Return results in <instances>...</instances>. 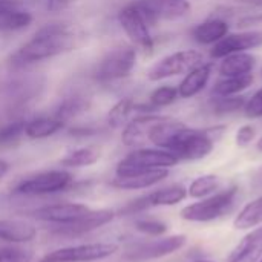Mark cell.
<instances>
[{"mask_svg":"<svg viewBox=\"0 0 262 262\" xmlns=\"http://www.w3.org/2000/svg\"><path fill=\"white\" fill-rule=\"evenodd\" d=\"M117 252L118 246L111 243L81 244L54 250L45 255L38 262H94L106 259Z\"/></svg>","mask_w":262,"mask_h":262,"instance_id":"obj_9","label":"cell"},{"mask_svg":"<svg viewBox=\"0 0 262 262\" xmlns=\"http://www.w3.org/2000/svg\"><path fill=\"white\" fill-rule=\"evenodd\" d=\"M37 229L21 220H0V241L25 244L35 238Z\"/></svg>","mask_w":262,"mask_h":262,"instance_id":"obj_19","label":"cell"},{"mask_svg":"<svg viewBox=\"0 0 262 262\" xmlns=\"http://www.w3.org/2000/svg\"><path fill=\"white\" fill-rule=\"evenodd\" d=\"M180 160L164 149H147L138 147L129 152L117 166L115 177H127L134 173H141L154 169H169L173 167Z\"/></svg>","mask_w":262,"mask_h":262,"instance_id":"obj_3","label":"cell"},{"mask_svg":"<svg viewBox=\"0 0 262 262\" xmlns=\"http://www.w3.org/2000/svg\"><path fill=\"white\" fill-rule=\"evenodd\" d=\"M117 18L132 46L147 54L154 51L155 41L150 34V26L147 25V21L138 11V8L134 5V2L123 6L118 11Z\"/></svg>","mask_w":262,"mask_h":262,"instance_id":"obj_7","label":"cell"},{"mask_svg":"<svg viewBox=\"0 0 262 262\" xmlns=\"http://www.w3.org/2000/svg\"><path fill=\"white\" fill-rule=\"evenodd\" d=\"M167 177H169L167 169H154V170H147L141 173L127 175V177H115L111 184L123 190H138V189L152 187L161 183L163 180H166Z\"/></svg>","mask_w":262,"mask_h":262,"instance_id":"obj_17","label":"cell"},{"mask_svg":"<svg viewBox=\"0 0 262 262\" xmlns=\"http://www.w3.org/2000/svg\"><path fill=\"white\" fill-rule=\"evenodd\" d=\"M135 107H137V101L132 98V97H123L120 98L107 112L106 115V121H107V126L112 127V129H120V127H124L129 120H130V115L132 114H137L135 112Z\"/></svg>","mask_w":262,"mask_h":262,"instance_id":"obj_25","label":"cell"},{"mask_svg":"<svg viewBox=\"0 0 262 262\" xmlns=\"http://www.w3.org/2000/svg\"><path fill=\"white\" fill-rule=\"evenodd\" d=\"M32 21V14L23 9L17 0H0V32L23 31Z\"/></svg>","mask_w":262,"mask_h":262,"instance_id":"obj_15","label":"cell"},{"mask_svg":"<svg viewBox=\"0 0 262 262\" xmlns=\"http://www.w3.org/2000/svg\"><path fill=\"white\" fill-rule=\"evenodd\" d=\"M236 195H238V189L230 187L200 203L186 206L180 212V215L183 220L192 221V223H209V221L218 220L233 207Z\"/></svg>","mask_w":262,"mask_h":262,"instance_id":"obj_4","label":"cell"},{"mask_svg":"<svg viewBox=\"0 0 262 262\" xmlns=\"http://www.w3.org/2000/svg\"><path fill=\"white\" fill-rule=\"evenodd\" d=\"M137 64V48L132 45H120L109 49L97 63L94 78L100 84H111L127 78Z\"/></svg>","mask_w":262,"mask_h":262,"instance_id":"obj_2","label":"cell"},{"mask_svg":"<svg viewBox=\"0 0 262 262\" xmlns=\"http://www.w3.org/2000/svg\"><path fill=\"white\" fill-rule=\"evenodd\" d=\"M262 23V8H256L255 11H249L244 12V15H241L236 21L238 28H250V26H256Z\"/></svg>","mask_w":262,"mask_h":262,"instance_id":"obj_36","label":"cell"},{"mask_svg":"<svg viewBox=\"0 0 262 262\" xmlns=\"http://www.w3.org/2000/svg\"><path fill=\"white\" fill-rule=\"evenodd\" d=\"M135 229L147 236H161L167 232V224H164L163 221H158V220L144 218V220L135 221Z\"/></svg>","mask_w":262,"mask_h":262,"instance_id":"obj_33","label":"cell"},{"mask_svg":"<svg viewBox=\"0 0 262 262\" xmlns=\"http://www.w3.org/2000/svg\"><path fill=\"white\" fill-rule=\"evenodd\" d=\"M258 262H262V259H259V261H258Z\"/></svg>","mask_w":262,"mask_h":262,"instance_id":"obj_43","label":"cell"},{"mask_svg":"<svg viewBox=\"0 0 262 262\" xmlns=\"http://www.w3.org/2000/svg\"><path fill=\"white\" fill-rule=\"evenodd\" d=\"M247 98L243 95H230V97H218L213 95L210 98V107L213 114L216 115H227L235 114L241 109H244Z\"/></svg>","mask_w":262,"mask_h":262,"instance_id":"obj_29","label":"cell"},{"mask_svg":"<svg viewBox=\"0 0 262 262\" xmlns=\"http://www.w3.org/2000/svg\"><path fill=\"white\" fill-rule=\"evenodd\" d=\"M77 35L68 23H48L41 26L9 58L11 66L25 68L38 61L51 60L77 46Z\"/></svg>","mask_w":262,"mask_h":262,"instance_id":"obj_1","label":"cell"},{"mask_svg":"<svg viewBox=\"0 0 262 262\" xmlns=\"http://www.w3.org/2000/svg\"><path fill=\"white\" fill-rule=\"evenodd\" d=\"M186 244L184 235H173L167 238H161L150 243L135 244L134 247L127 249L124 253V259L130 262H144L150 259H158L167 255H172L183 249Z\"/></svg>","mask_w":262,"mask_h":262,"instance_id":"obj_10","label":"cell"},{"mask_svg":"<svg viewBox=\"0 0 262 262\" xmlns=\"http://www.w3.org/2000/svg\"><path fill=\"white\" fill-rule=\"evenodd\" d=\"M32 253L21 247H0V262H31Z\"/></svg>","mask_w":262,"mask_h":262,"instance_id":"obj_34","label":"cell"},{"mask_svg":"<svg viewBox=\"0 0 262 262\" xmlns=\"http://www.w3.org/2000/svg\"><path fill=\"white\" fill-rule=\"evenodd\" d=\"M164 115H157V114H143V115H135L129 123L123 127L121 134V141L127 147H141L144 143H149V134L155 124H158Z\"/></svg>","mask_w":262,"mask_h":262,"instance_id":"obj_14","label":"cell"},{"mask_svg":"<svg viewBox=\"0 0 262 262\" xmlns=\"http://www.w3.org/2000/svg\"><path fill=\"white\" fill-rule=\"evenodd\" d=\"M89 210L91 209L84 204H77V203L61 204L60 203V204H49V206L38 207L31 212V216L38 221H45L51 224H68L86 215Z\"/></svg>","mask_w":262,"mask_h":262,"instance_id":"obj_13","label":"cell"},{"mask_svg":"<svg viewBox=\"0 0 262 262\" xmlns=\"http://www.w3.org/2000/svg\"><path fill=\"white\" fill-rule=\"evenodd\" d=\"M147 209H150V204H149L147 195H144L141 198H137V200L130 201L124 209H121V213L123 215H135V213L144 212Z\"/></svg>","mask_w":262,"mask_h":262,"instance_id":"obj_38","label":"cell"},{"mask_svg":"<svg viewBox=\"0 0 262 262\" xmlns=\"http://www.w3.org/2000/svg\"><path fill=\"white\" fill-rule=\"evenodd\" d=\"M177 100H178V89L175 86H169V84L157 88L149 95V103L155 111L167 107V106L173 104Z\"/></svg>","mask_w":262,"mask_h":262,"instance_id":"obj_31","label":"cell"},{"mask_svg":"<svg viewBox=\"0 0 262 262\" xmlns=\"http://www.w3.org/2000/svg\"><path fill=\"white\" fill-rule=\"evenodd\" d=\"M100 150L94 146H86V147H80L75 149L72 152H69L60 163L64 167H88L95 164L100 160Z\"/></svg>","mask_w":262,"mask_h":262,"instance_id":"obj_28","label":"cell"},{"mask_svg":"<svg viewBox=\"0 0 262 262\" xmlns=\"http://www.w3.org/2000/svg\"><path fill=\"white\" fill-rule=\"evenodd\" d=\"M64 127V123L58 118L49 117H37L26 121L25 126V137L29 140H45L55 134H58Z\"/></svg>","mask_w":262,"mask_h":262,"instance_id":"obj_23","label":"cell"},{"mask_svg":"<svg viewBox=\"0 0 262 262\" xmlns=\"http://www.w3.org/2000/svg\"><path fill=\"white\" fill-rule=\"evenodd\" d=\"M253 74L246 75H233V77H221L215 81L212 88V95L218 97H230V95H241L246 89L253 84Z\"/></svg>","mask_w":262,"mask_h":262,"instance_id":"obj_24","label":"cell"},{"mask_svg":"<svg viewBox=\"0 0 262 262\" xmlns=\"http://www.w3.org/2000/svg\"><path fill=\"white\" fill-rule=\"evenodd\" d=\"M8 170H9V164H8L6 161L0 160V178L5 177V175L8 173Z\"/></svg>","mask_w":262,"mask_h":262,"instance_id":"obj_40","label":"cell"},{"mask_svg":"<svg viewBox=\"0 0 262 262\" xmlns=\"http://www.w3.org/2000/svg\"><path fill=\"white\" fill-rule=\"evenodd\" d=\"M195 262H212V261H195Z\"/></svg>","mask_w":262,"mask_h":262,"instance_id":"obj_42","label":"cell"},{"mask_svg":"<svg viewBox=\"0 0 262 262\" xmlns=\"http://www.w3.org/2000/svg\"><path fill=\"white\" fill-rule=\"evenodd\" d=\"M115 218V212L109 209H100V210H89L86 215L80 216L75 221H71L68 224H55L54 233L60 236H80L89 232H94L106 224H109Z\"/></svg>","mask_w":262,"mask_h":262,"instance_id":"obj_12","label":"cell"},{"mask_svg":"<svg viewBox=\"0 0 262 262\" xmlns=\"http://www.w3.org/2000/svg\"><path fill=\"white\" fill-rule=\"evenodd\" d=\"M244 114L250 120L262 118V88L258 89L247 101L244 106Z\"/></svg>","mask_w":262,"mask_h":262,"instance_id":"obj_35","label":"cell"},{"mask_svg":"<svg viewBox=\"0 0 262 262\" xmlns=\"http://www.w3.org/2000/svg\"><path fill=\"white\" fill-rule=\"evenodd\" d=\"M204 55L196 49H184L169 54L160 58L147 69V78L150 81H161L177 75H186L192 69L203 64Z\"/></svg>","mask_w":262,"mask_h":262,"instance_id":"obj_5","label":"cell"},{"mask_svg":"<svg viewBox=\"0 0 262 262\" xmlns=\"http://www.w3.org/2000/svg\"><path fill=\"white\" fill-rule=\"evenodd\" d=\"M262 256V227L249 233L230 253L227 262H258Z\"/></svg>","mask_w":262,"mask_h":262,"instance_id":"obj_21","label":"cell"},{"mask_svg":"<svg viewBox=\"0 0 262 262\" xmlns=\"http://www.w3.org/2000/svg\"><path fill=\"white\" fill-rule=\"evenodd\" d=\"M259 224H262V196L244 206L233 221V226L238 230H249Z\"/></svg>","mask_w":262,"mask_h":262,"instance_id":"obj_27","label":"cell"},{"mask_svg":"<svg viewBox=\"0 0 262 262\" xmlns=\"http://www.w3.org/2000/svg\"><path fill=\"white\" fill-rule=\"evenodd\" d=\"M74 178L66 170H46L40 172L37 175H32L26 180H21L12 192L15 195H25V196H40V195H51L57 192H63L71 187Z\"/></svg>","mask_w":262,"mask_h":262,"instance_id":"obj_6","label":"cell"},{"mask_svg":"<svg viewBox=\"0 0 262 262\" xmlns=\"http://www.w3.org/2000/svg\"><path fill=\"white\" fill-rule=\"evenodd\" d=\"M91 107H92V100L86 94L74 92V94H69L68 97H64L57 104L52 117L58 118L60 121H63L66 124L69 120H74V118L86 114Z\"/></svg>","mask_w":262,"mask_h":262,"instance_id":"obj_18","label":"cell"},{"mask_svg":"<svg viewBox=\"0 0 262 262\" xmlns=\"http://www.w3.org/2000/svg\"><path fill=\"white\" fill-rule=\"evenodd\" d=\"M80 0H45V8L49 12H63Z\"/></svg>","mask_w":262,"mask_h":262,"instance_id":"obj_39","label":"cell"},{"mask_svg":"<svg viewBox=\"0 0 262 262\" xmlns=\"http://www.w3.org/2000/svg\"><path fill=\"white\" fill-rule=\"evenodd\" d=\"M255 135H256L255 127L250 126V124H246V126H243V127L238 129V132L235 135V141H236V144L239 147H247L255 140Z\"/></svg>","mask_w":262,"mask_h":262,"instance_id":"obj_37","label":"cell"},{"mask_svg":"<svg viewBox=\"0 0 262 262\" xmlns=\"http://www.w3.org/2000/svg\"><path fill=\"white\" fill-rule=\"evenodd\" d=\"M221 186V181L216 175H203L192 181L190 187L187 189V193L192 198H204L215 190H218Z\"/></svg>","mask_w":262,"mask_h":262,"instance_id":"obj_30","label":"cell"},{"mask_svg":"<svg viewBox=\"0 0 262 262\" xmlns=\"http://www.w3.org/2000/svg\"><path fill=\"white\" fill-rule=\"evenodd\" d=\"M212 63H203L198 68L192 69L184 75L181 83L178 84V97L180 98H192L203 92V89L209 84V80L212 77Z\"/></svg>","mask_w":262,"mask_h":262,"instance_id":"obj_16","label":"cell"},{"mask_svg":"<svg viewBox=\"0 0 262 262\" xmlns=\"http://www.w3.org/2000/svg\"><path fill=\"white\" fill-rule=\"evenodd\" d=\"M25 120H14L0 126V147H8L15 144L21 137H25Z\"/></svg>","mask_w":262,"mask_h":262,"instance_id":"obj_32","label":"cell"},{"mask_svg":"<svg viewBox=\"0 0 262 262\" xmlns=\"http://www.w3.org/2000/svg\"><path fill=\"white\" fill-rule=\"evenodd\" d=\"M256 66V57L250 52H236L223 58L218 72L221 77L252 74Z\"/></svg>","mask_w":262,"mask_h":262,"instance_id":"obj_22","label":"cell"},{"mask_svg":"<svg viewBox=\"0 0 262 262\" xmlns=\"http://www.w3.org/2000/svg\"><path fill=\"white\" fill-rule=\"evenodd\" d=\"M147 25L157 26L160 21H177L187 17L192 11L189 0H134Z\"/></svg>","mask_w":262,"mask_h":262,"instance_id":"obj_8","label":"cell"},{"mask_svg":"<svg viewBox=\"0 0 262 262\" xmlns=\"http://www.w3.org/2000/svg\"><path fill=\"white\" fill-rule=\"evenodd\" d=\"M258 46H262V31H243V32L227 34L220 41L212 45L210 57L218 60L230 54L247 52L249 49H255Z\"/></svg>","mask_w":262,"mask_h":262,"instance_id":"obj_11","label":"cell"},{"mask_svg":"<svg viewBox=\"0 0 262 262\" xmlns=\"http://www.w3.org/2000/svg\"><path fill=\"white\" fill-rule=\"evenodd\" d=\"M256 149H258L259 152H262V138H259V141L256 143Z\"/></svg>","mask_w":262,"mask_h":262,"instance_id":"obj_41","label":"cell"},{"mask_svg":"<svg viewBox=\"0 0 262 262\" xmlns=\"http://www.w3.org/2000/svg\"><path fill=\"white\" fill-rule=\"evenodd\" d=\"M229 34V21L210 17L192 29V37L200 45H215Z\"/></svg>","mask_w":262,"mask_h":262,"instance_id":"obj_20","label":"cell"},{"mask_svg":"<svg viewBox=\"0 0 262 262\" xmlns=\"http://www.w3.org/2000/svg\"><path fill=\"white\" fill-rule=\"evenodd\" d=\"M187 196V189L181 184H172L163 189H158L147 195L150 207L158 206H175Z\"/></svg>","mask_w":262,"mask_h":262,"instance_id":"obj_26","label":"cell"}]
</instances>
